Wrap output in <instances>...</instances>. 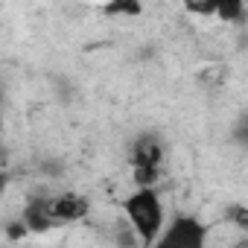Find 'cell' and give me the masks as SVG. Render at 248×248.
<instances>
[{"instance_id": "7", "label": "cell", "mask_w": 248, "mask_h": 248, "mask_svg": "<svg viewBox=\"0 0 248 248\" xmlns=\"http://www.w3.org/2000/svg\"><path fill=\"white\" fill-rule=\"evenodd\" d=\"M219 21L225 24H239L245 18V3L242 0H219Z\"/></svg>"}, {"instance_id": "10", "label": "cell", "mask_w": 248, "mask_h": 248, "mask_svg": "<svg viewBox=\"0 0 248 248\" xmlns=\"http://www.w3.org/2000/svg\"><path fill=\"white\" fill-rule=\"evenodd\" d=\"M228 222H233L239 231H248V207L245 204H231L228 207Z\"/></svg>"}, {"instance_id": "12", "label": "cell", "mask_w": 248, "mask_h": 248, "mask_svg": "<svg viewBox=\"0 0 248 248\" xmlns=\"http://www.w3.org/2000/svg\"><path fill=\"white\" fill-rule=\"evenodd\" d=\"M233 138H236L242 146H248V114H242V117L236 120V126H233Z\"/></svg>"}, {"instance_id": "1", "label": "cell", "mask_w": 248, "mask_h": 248, "mask_svg": "<svg viewBox=\"0 0 248 248\" xmlns=\"http://www.w3.org/2000/svg\"><path fill=\"white\" fill-rule=\"evenodd\" d=\"M123 210H126L129 225L135 228V233L140 236V242L146 248H152L158 242V236L164 233V202L155 190H135L132 196L123 199Z\"/></svg>"}, {"instance_id": "8", "label": "cell", "mask_w": 248, "mask_h": 248, "mask_svg": "<svg viewBox=\"0 0 248 248\" xmlns=\"http://www.w3.org/2000/svg\"><path fill=\"white\" fill-rule=\"evenodd\" d=\"M132 181L138 190H155V184L161 181V167H140L132 170Z\"/></svg>"}, {"instance_id": "11", "label": "cell", "mask_w": 248, "mask_h": 248, "mask_svg": "<svg viewBox=\"0 0 248 248\" xmlns=\"http://www.w3.org/2000/svg\"><path fill=\"white\" fill-rule=\"evenodd\" d=\"M27 233H30V228H27L24 219H12V222H6V239H9V242H18V239H24Z\"/></svg>"}, {"instance_id": "2", "label": "cell", "mask_w": 248, "mask_h": 248, "mask_svg": "<svg viewBox=\"0 0 248 248\" xmlns=\"http://www.w3.org/2000/svg\"><path fill=\"white\" fill-rule=\"evenodd\" d=\"M207 228L196 216H175L152 248H204Z\"/></svg>"}, {"instance_id": "4", "label": "cell", "mask_w": 248, "mask_h": 248, "mask_svg": "<svg viewBox=\"0 0 248 248\" xmlns=\"http://www.w3.org/2000/svg\"><path fill=\"white\" fill-rule=\"evenodd\" d=\"M164 164V140L155 132H140L132 143V170L161 167Z\"/></svg>"}, {"instance_id": "3", "label": "cell", "mask_w": 248, "mask_h": 248, "mask_svg": "<svg viewBox=\"0 0 248 248\" xmlns=\"http://www.w3.org/2000/svg\"><path fill=\"white\" fill-rule=\"evenodd\" d=\"M91 210L88 199L79 196V193H59V196H50V216L56 225H67V222H79L85 219Z\"/></svg>"}, {"instance_id": "13", "label": "cell", "mask_w": 248, "mask_h": 248, "mask_svg": "<svg viewBox=\"0 0 248 248\" xmlns=\"http://www.w3.org/2000/svg\"><path fill=\"white\" fill-rule=\"evenodd\" d=\"M41 170H44V172H50V175H59L64 167H62L59 161H44V167H41Z\"/></svg>"}, {"instance_id": "9", "label": "cell", "mask_w": 248, "mask_h": 248, "mask_svg": "<svg viewBox=\"0 0 248 248\" xmlns=\"http://www.w3.org/2000/svg\"><path fill=\"white\" fill-rule=\"evenodd\" d=\"M187 12L190 15H202V18H216L219 15V0H190Z\"/></svg>"}, {"instance_id": "6", "label": "cell", "mask_w": 248, "mask_h": 248, "mask_svg": "<svg viewBox=\"0 0 248 248\" xmlns=\"http://www.w3.org/2000/svg\"><path fill=\"white\" fill-rule=\"evenodd\" d=\"M102 12H105V15H111V18H120V15L138 18V15L143 12V6L138 3V0H111V3H105V6H102Z\"/></svg>"}, {"instance_id": "5", "label": "cell", "mask_w": 248, "mask_h": 248, "mask_svg": "<svg viewBox=\"0 0 248 248\" xmlns=\"http://www.w3.org/2000/svg\"><path fill=\"white\" fill-rule=\"evenodd\" d=\"M21 219L27 222L30 233H44V231H50V228L56 225L53 216H50V196H30L27 204H24Z\"/></svg>"}]
</instances>
